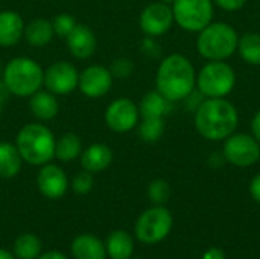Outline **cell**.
Returning <instances> with one entry per match:
<instances>
[{
    "mask_svg": "<svg viewBox=\"0 0 260 259\" xmlns=\"http://www.w3.org/2000/svg\"><path fill=\"white\" fill-rule=\"evenodd\" d=\"M248 0H213V3L221 8L222 11H227V12H235V11H239L242 9L245 5H247Z\"/></svg>",
    "mask_w": 260,
    "mask_h": 259,
    "instance_id": "obj_33",
    "label": "cell"
},
{
    "mask_svg": "<svg viewBox=\"0 0 260 259\" xmlns=\"http://www.w3.org/2000/svg\"><path fill=\"white\" fill-rule=\"evenodd\" d=\"M160 2H163V3H166V5H169V6H172V3H174L175 0H160Z\"/></svg>",
    "mask_w": 260,
    "mask_h": 259,
    "instance_id": "obj_42",
    "label": "cell"
},
{
    "mask_svg": "<svg viewBox=\"0 0 260 259\" xmlns=\"http://www.w3.org/2000/svg\"><path fill=\"white\" fill-rule=\"evenodd\" d=\"M250 133L260 142V108L254 113L251 124H250Z\"/></svg>",
    "mask_w": 260,
    "mask_h": 259,
    "instance_id": "obj_37",
    "label": "cell"
},
{
    "mask_svg": "<svg viewBox=\"0 0 260 259\" xmlns=\"http://www.w3.org/2000/svg\"><path fill=\"white\" fill-rule=\"evenodd\" d=\"M9 96H11V93H9L8 87L5 85L3 79L0 78V114H2L3 107H5V104H6V101H8V98H9Z\"/></svg>",
    "mask_w": 260,
    "mask_h": 259,
    "instance_id": "obj_39",
    "label": "cell"
},
{
    "mask_svg": "<svg viewBox=\"0 0 260 259\" xmlns=\"http://www.w3.org/2000/svg\"><path fill=\"white\" fill-rule=\"evenodd\" d=\"M105 125L117 134H125L137 128L140 121L139 104H136L131 98L122 96L113 99L104 113Z\"/></svg>",
    "mask_w": 260,
    "mask_h": 259,
    "instance_id": "obj_10",
    "label": "cell"
},
{
    "mask_svg": "<svg viewBox=\"0 0 260 259\" xmlns=\"http://www.w3.org/2000/svg\"><path fill=\"white\" fill-rule=\"evenodd\" d=\"M129 259H139V258H129Z\"/></svg>",
    "mask_w": 260,
    "mask_h": 259,
    "instance_id": "obj_44",
    "label": "cell"
},
{
    "mask_svg": "<svg viewBox=\"0 0 260 259\" xmlns=\"http://www.w3.org/2000/svg\"><path fill=\"white\" fill-rule=\"evenodd\" d=\"M15 147L24 163L43 166L55 159L56 137L43 122H29L20 128L15 136Z\"/></svg>",
    "mask_w": 260,
    "mask_h": 259,
    "instance_id": "obj_3",
    "label": "cell"
},
{
    "mask_svg": "<svg viewBox=\"0 0 260 259\" xmlns=\"http://www.w3.org/2000/svg\"><path fill=\"white\" fill-rule=\"evenodd\" d=\"M241 60L253 67L260 66V34L259 32H247L239 37L238 52Z\"/></svg>",
    "mask_w": 260,
    "mask_h": 259,
    "instance_id": "obj_25",
    "label": "cell"
},
{
    "mask_svg": "<svg viewBox=\"0 0 260 259\" xmlns=\"http://www.w3.org/2000/svg\"><path fill=\"white\" fill-rule=\"evenodd\" d=\"M24 27L26 23L17 11H0V47L17 46L24 37Z\"/></svg>",
    "mask_w": 260,
    "mask_h": 259,
    "instance_id": "obj_17",
    "label": "cell"
},
{
    "mask_svg": "<svg viewBox=\"0 0 260 259\" xmlns=\"http://www.w3.org/2000/svg\"><path fill=\"white\" fill-rule=\"evenodd\" d=\"M41 250V240L34 234H23L14 243V255L18 259H37Z\"/></svg>",
    "mask_w": 260,
    "mask_h": 259,
    "instance_id": "obj_27",
    "label": "cell"
},
{
    "mask_svg": "<svg viewBox=\"0 0 260 259\" xmlns=\"http://www.w3.org/2000/svg\"><path fill=\"white\" fill-rule=\"evenodd\" d=\"M248 191H250L251 198H253L256 203H259L260 205V172L259 174H256V176L251 179Z\"/></svg>",
    "mask_w": 260,
    "mask_h": 259,
    "instance_id": "obj_36",
    "label": "cell"
},
{
    "mask_svg": "<svg viewBox=\"0 0 260 259\" xmlns=\"http://www.w3.org/2000/svg\"><path fill=\"white\" fill-rule=\"evenodd\" d=\"M175 24L172 6L157 0L148 3L139 15V27L146 37L158 38L171 31Z\"/></svg>",
    "mask_w": 260,
    "mask_h": 259,
    "instance_id": "obj_11",
    "label": "cell"
},
{
    "mask_svg": "<svg viewBox=\"0 0 260 259\" xmlns=\"http://www.w3.org/2000/svg\"><path fill=\"white\" fill-rule=\"evenodd\" d=\"M0 259H15L12 256V253L11 252H8V250H5V249H0Z\"/></svg>",
    "mask_w": 260,
    "mask_h": 259,
    "instance_id": "obj_41",
    "label": "cell"
},
{
    "mask_svg": "<svg viewBox=\"0 0 260 259\" xmlns=\"http://www.w3.org/2000/svg\"><path fill=\"white\" fill-rule=\"evenodd\" d=\"M72 255L75 259H105L107 249L105 244L94 235L84 234L73 240L70 246Z\"/></svg>",
    "mask_w": 260,
    "mask_h": 259,
    "instance_id": "obj_20",
    "label": "cell"
},
{
    "mask_svg": "<svg viewBox=\"0 0 260 259\" xmlns=\"http://www.w3.org/2000/svg\"><path fill=\"white\" fill-rule=\"evenodd\" d=\"M113 157L114 154L110 145L104 142H94L82 150L79 156V162H81L82 169L91 174H98V172L105 171L113 163Z\"/></svg>",
    "mask_w": 260,
    "mask_h": 259,
    "instance_id": "obj_16",
    "label": "cell"
},
{
    "mask_svg": "<svg viewBox=\"0 0 260 259\" xmlns=\"http://www.w3.org/2000/svg\"><path fill=\"white\" fill-rule=\"evenodd\" d=\"M79 70L70 61H55L44 69L43 87L56 96H66L78 90Z\"/></svg>",
    "mask_w": 260,
    "mask_h": 259,
    "instance_id": "obj_12",
    "label": "cell"
},
{
    "mask_svg": "<svg viewBox=\"0 0 260 259\" xmlns=\"http://www.w3.org/2000/svg\"><path fill=\"white\" fill-rule=\"evenodd\" d=\"M37 259H67L66 255H62L61 252L58 250H50V252H46V253H41Z\"/></svg>",
    "mask_w": 260,
    "mask_h": 259,
    "instance_id": "obj_40",
    "label": "cell"
},
{
    "mask_svg": "<svg viewBox=\"0 0 260 259\" xmlns=\"http://www.w3.org/2000/svg\"><path fill=\"white\" fill-rule=\"evenodd\" d=\"M203 259H227V256H225V253H224L221 249L212 247V249H209V250L203 255Z\"/></svg>",
    "mask_w": 260,
    "mask_h": 259,
    "instance_id": "obj_38",
    "label": "cell"
},
{
    "mask_svg": "<svg viewBox=\"0 0 260 259\" xmlns=\"http://www.w3.org/2000/svg\"><path fill=\"white\" fill-rule=\"evenodd\" d=\"M113 81L114 78L110 67L102 64H91L79 72L78 90L88 99H99L110 93Z\"/></svg>",
    "mask_w": 260,
    "mask_h": 259,
    "instance_id": "obj_13",
    "label": "cell"
},
{
    "mask_svg": "<svg viewBox=\"0 0 260 259\" xmlns=\"http://www.w3.org/2000/svg\"><path fill=\"white\" fill-rule=\"evenodd\" d=\"M23 163L15 143L0 142V179H14L21 171Z\"/></svg>",
    "mask_w": 260,
    "mask_h": 259,
    "instance_id": "obj_22",
    "label": "cell"
},
{
    "mask_svg": "<svg viewBox=\"0 0 260 259\" xmlns=\"http://www.w3.org/2000/svg\"><path fill=\"white\" fill-rule=\"evenodd\" d=\"M37 188L49 200H58L66 195L69 189V179L64 169L52 162L40 166L37 174Z\"/></svg>",
    "mask_w": 260,
    "mask_h": 259,
    "instance_id": "obj_14",
    "label": "cell"
},
{
    "mask_svg": "<svg viewBox=\"0 0 260 259\" xmlns=\"http://www.w3.org/2000/svg\"><path fill=\"white\" fill-rule=\"evenodd\" d=\"M55 37L52 20L38 17L26 23L24 27V40L29 46L32 47H44L47 46Z\"/></svg>",
    "mask_w": 260,
    "mask_h": 259,
    "instance_id": "obj_21",
    "label": "cell"
},
{
    "mask_svg": "<svg viewBox=\"0 0 260 259\" xmlns=\"http://www.w3.org/2000/svg\"><path fill=\"white\" fill-rule=\"evenodd\" d=\"M2 79L12 96L29 98L43 89L44 69L30 56H14L5 63Z\"/></svg>",
    "mask_w": 260,
    "mask_h": 259,
    "instance_id": "obj_5",
    "label": "cell"
},
{
    "mask_svg": "<svg viewBox=\"0 0 260 259\" xmlns=\"http://www.w3.org/2000/svg\"><path fill=\"white\" fill-rule=\"evenodd\" d=\"M166 131L165 118H140L137 124V134L146 143L158 142Z\"/></svg>",
    "mask_w": 260,
    "mask_h": 259,
    "instance_id": "obj_26",
    "label": "cell"
},
{
    "mask_svg": "<svg viewBox=\"0 0 260 259\" xmlns=\"http://www.w3.org/2000/svg\"><path fill=\"white\" fill-rule=\"evenodd\" d=\"M3 67H5V64H3V61L0 60V78H2V75H3Z\"/></svg>",
    "mask_w": 260,
    "mask_h": 259,
    "instance_id": "obj_43",
    "label": "cell"
},
{
    "mask_svg": "<svg viewBox=\"0 0 260 259\" xmlns=\"http://www.w3.org/2000/svg\"><path fill=\"white\" fill-rule=\"evenodd\" d=\"M66 46L73 58L88 60L98 49V37L88 24L76 23L73 31L66 37Z\"/></svg>",
    "mask_w": 260,
    "mask_h": 259,
    "instance_id": "obj_15",
    "label": "cell"
},
{
    "mask_svg": "<svg viewBox=\"0 0 260 259\" xmlns=\"http://www.w3.org/2000/svg\"><path fill=\"white\" fill-rule=\"evenodd\" d=\"M105 249L111 259H129L134 252V240L126 231H114L108 235Z\"/></svg>",
    "mask_w": 260,
    "mask_h": 259,
    "instance_id": "obj_24",
    "label": "cell"
},
{
    "mask_svg": "<svg viewBox=\"0 0 260 259\" xmlns=\"http://www.w3.org/2000/svg\"><path fill=\"white\" fill-rule=\"evenodd\" d=\"M197 133L209 142H222L238 130L239 111L227 98H204L193 111Z\"/></svg>",
    "mask_w": 260,
    "mask_h": 259,
    "instance_id": "obj_1",
    "label": "cell"
},
{
    "mask_svg": "<svg viewBox=\"0 0 260 259\" xmlns=\"http://www.w3.org/2000/svg\"><path fill=\"white\" fill-rule=\"evenodd\" d=\"M227 163L238 168H250L260 160V142L245 131H235L225 140L221 148Z\"/></svg>",
    "mask_w": 260,
    "mask_h": 259,
    "instance_id": "obj_9",
    "label": "cell"
},
{
    "mask_svg": "<svg viewBox=\"0 0 260 259\" xmlns=\"http://www.w3.org/2000/svg\"><path fill=\"white\" fill-rule=\"evenodd\" d=\"M76 18L69 14V12H62V14H58L53 17L52 20V26H53V32H55V37H59V38H64L73 31V27L76 26Z\"/></svg>",
    "mask_w": 260,
    "mask_h": 259,
    "instance_id": "obj_29",
    "label": "cell"
},
{
    "mask_svg": "<svg viewBox=\"0 0 260 259\" xmlns=\"http://www.w3.org/2000/svg\"><path fill=\"white\" fill-rule=\"evenodd\" d=\"M93 185H94L93 174L88 172V171H85V169L79 171L73 177V180H72V188H73V191L78 195H87V194H90L91 189H93Z\"/></svg>",
    "mask_w": 260,
    "mask_h": 259,
    "instance_id": "obj_31",
    "label": "cell"
},
{
    "mask_svg": "<svg viewBox=\"0 0 260 259\" xmlns=\"http://www.w3.org/2000/svg\"><path fill=\"white\" fill-rule=\"evenodd\" d=\"M207 163H209V166H210V168H213V169H219V168H222V166L227 163V160H225V157H224L222 151H213V153H210V154H209V157H207Z\"/></svg>",
    "mask_w": 260,
    "mask_h": 259,
    "instance_id": "obj_35",
    "label": "cell"
},
{
    "mask_svg": "<svg viewBox=\"0 0 260 259\" xmlns=\"http://www.w3.org/2000/svg\"><path fill=\"white\" fill-rule=\"evenodd\" d=\"M203 99H204V96H203V95L195 89V90H193L187 98H184L181 102H184L186 108H187L189 111H192V113H193V111L200 107V104L203 102Z\"/></svg>",
    "mask_w": 260,
    "mask_h": 259,
    "instance_id": "obj_34",
    "label": "cell"
},
{
    "mask_svg": "<svg viewBox=\"0 0 260 259\" xmlns=\"http://www.w3.org/2000/svg\"><path fill=\"white\" fill-rule=\"evenodd\" d=\"M171 194H172L171 185L165 179H154L148 185V198L151 200V203L157 206H165V203L169 202Z\"/></svg>",
    "mask_w": 260,
    "mask_h": 259,
    "instance_id": "obj_28",
    "label": "cell"
},
{
    "mask_svg": "<svg viewBox=\"0 0 260 259\" xmlns=\"http://www.w3.org/2000/svg\"><path fill=\"white\" fill-rule=\"evenodd\" d=\"M111 75L116 79H126L133 75L134 72V61L128 56H119L116 60H113L111 66H110Z\"/></svg>",
    "mask_w": 260,
    "mask_h": 259,
    "instance_id": "obj_30",
    "label": "cell"
},
{
    "mask_svg": "<svg viewBox=\"0 0 260 259\" xmlns=\"http://www.w3.org/2000/svg\"><path fill=\"white\" fill-rule=\"evenodd\" d=\"M82 150H84V147H82L81 137L73 131H67L56 139L55 159L62 163H70V162L79 159Z\"/></svg>",
    "mask_w": 260,
    "mask_h": 259,
    "instance_id": "obj_23",
    "label": "cell"
},
{
    "mask_svg": "<svg viewBox=\"0 0 260 259\" xmlns=\"http://www.w3.org/2000/svg\"><path fill=\"white\" fill-rule=\"evenodd\" d=\"M236 82L238 75L227 61H206L197 72V90L204 98H229Z\"/></svg>",
    "mask_w": 260,
    "mask_h": 259,
    "instance_id": "obj_6",
    "label": "cell"
},
{
    "mask_svg": "<svg viewBox=\"0 0 260 259\" xmlns=\"http://www.w3.org/2000/svg\"><path fill=\"white\" fill-rule=\"evenodd\" d=\"M197 89V69L183 53L166 55L155 72V90L171 102H181Z\"/></svg>",
    "mask_w": 260,
    "mask_h": 259,
    "instance_id": "obj_2",
    "label": "cell"
},
{
    "mask_svg": "<svg viewBox=\"0 0 260 259\" xmlns=\"http://www.w3.org/2000/svg\"><path fill=\"white\" fill-rule=\"evenodd\" d=\"M140 50H142L146 56H149V58H157V56H160V53H161V47H160L157 38H154V37H146V35H145V38H143L142 43H140Z\"/></svg>",
    "mask_w": 260,
    "mask_h": 259,
    "instance_id": "obj_32",
    "label": "cell"
},
{
    "mask_svg": "<svg viewBox=\"0 0 260 259\" xmlns=\"http://www.w3.org/2000/svg\"><path fill=\"white\" fill-rule=\"evenodd\" d=\"M174 218L169 209L154 205L146 209L136 223V237L143 244H157L172 231Z\"/></svg>",
    "mask_w": 260,
    "mask_h": 259,
    "instance_id": "obj_8",
    "label": "cell"
},
{
    "mask_svg": "<svg viewBox=\"0 0 260 259\" xmlns=\"http://www.w3.org/2000/svg\"><path fill=\"white\" fill-rule=\"evenodd\" d=\"M174 102L165 98L158 90H151L145 93L139 102L140 118H165L171 114Z\"/></svg>",
    "mask_w": 260,
    "mask_h": 259,
    "instance_id": "obj_19",
    "label": "cell"
},
{
    "mask_svg": "<svg viewBox=\"0 0 260 259\" xmlns=\"http://www.w3.org/2000/svg\"><path fill=\"white\" fill-rule=\"evenodd\" d=\"M175 24L190 34H198L213 21V0H175L172 3Z\"/></svg>",
    "mask_w": 260,
    "mask_h": 259,
    "instance_id": "obj_7",
    "label": "cell"
},
{
    "mask_svg": "<svg viewBox=\"0 0 260 259\" xmlns=\"http://www.w3.org/2000/svg\"><path fill=\"white\" fill-rule=\"evenodd\" d=\"M29 110L38 122H49L59 113L58 96L46 89H40L32 96H29Z\"/></svg>",
    "mask_w": 260,
    "mask_h": 259,
    "instance_id": "obj_18",
    "label": "cell"
},
{
    "mask_svg": "<svg viewBox=\"0 0 260 259\" xmlns=\"http://www.w3.org/2000/svg\"><path fill=\"white\" fill-rule=\"evenodd\" d=\"M239 34L227 21H212L197 34V52L206 61H227L238 52Z\"/></svg>",
    "mask_w": 260,
    "mask_h": 259,
    "instance_id": "obj_4",
    "label": "cell"
}]
</instances>
